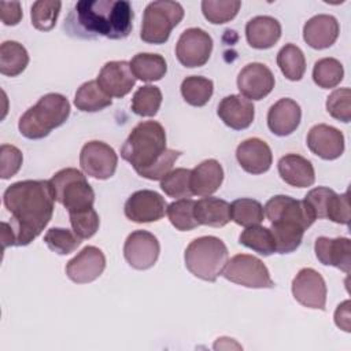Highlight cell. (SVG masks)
Segmentation results:
<instances>
[{
  "label": "cell",
  "instance_id": "cell-46",
  "mask_svg": "<svg viewBox=\"0 0 351 351\" xmlns=\"http://www.w3.org/2000/svg\"><path fill=\"white\" fill-rule=\"evenodd\" d=\"M325 218L341 223L348 225L350 223V202H348V192H344L341 195H337L336 192L332 195V197L328 202Z\"/></svg>",
  "mask_w": 351,
  "mask_h": 351
},
{
  "label": "cell",
  "instance_id": "cell-40",
  "mask_svg": "<svg viewBox=\"0 0 351 351\" xmlns=\"http://www.w3.org/2000/svg\"><path fill=\"white\" fill-rule=\"evenodd\" d=\"M160 188L170 197H176V199L191 197L193 195L191 189V170L178 167L169 171L160 180Z\"/></svg>",
  "mask_w": 351,
  "mask_h": 351
},
{
  "label": "cell",
  "instance_id": "cell-47",
  "mask_svg": "<svg viewBox=\"0 0 351 351\" xmlns=\"http://www.w3.org/2000/svg\"><path fill=\"white\" fill-rule=\"evenodd\" d=\"M335 193L333 189L326 188V186H317L311 189L306 196L304 202L308 204V207L313 210L315 218H325V211L329 199Z\"/></svg>",
  "mask_w": 351,
  "mask_h": 351
},
{
  "label": "cell",
  "instance_id": "cell-44",
  "mask_svg": "<svg viewBox=\"0 0 351 351\" xmlns=\"http://www.w3.org/2000/svg\"><path fill=\"white\" fill-rule=\"evenodd\" d=\"M351 90L348 88L335 89L326 100V111L337 121L348 123L351 119Z\"/></svg>",
  "mask_w": 351,
  "mask_h": 351
},
{
  "label": "cell",
  "instance_id": "cell-15",
  "mask_svg": "<svg viewBox=\"0 0 351 351\" xmlns=\"http://www.w3.org/2000/svg\"><path fill=\"white\" fill-rule=\"evenodd\" d=\"M106 269V256L95 245L85 247L66 265L67 277L77 284L92 282L101 276Z\"/></svg>",
  "mask_w": 351,
  "mask_h": 351
},
{
  "label": "cell",
  "instance_id": "cell-6",
  "mask_svg": "<svg viewBox=\"0 0 351 351\" xmlns=\"http://www.w3.org/2000/svg\"><path fill=\"white\" fill-rule=\"evenodd\" d=\"M184 8L177 1L158 0L145 7L140 37L148 44H165L182 21Z\"/></svg>",
  "mask_w": 351,
  "mask_h": 351
},
{
  "label": "cell",
  "instance_id": "cell-31",
  "mask_svg": "<svg viewBox=\"0 0 351 351\" xmlns=\"http://www.w3.org/2000/svg\"><path fill=\"white\" fill-rule=\"evenodd\" d=\"M304 228L295 222H271L270 232L274 239L276 252L278 254H289L295 251L304 234Z\"/></svg>",
  "mask_w": 351,
  "mask_h": 351
},
{
  "label": "cell",
  "instance_id": "cell-42",
  "mask_svg": "<svg viewBox=\"0 0 351 351\" xmlns=\"http://www.w3.org/2000/svg\"><path fill=\"white\" fill-rule=\"evenodd\" d=\"M44 241L48 248L59 255H67L75 251L81 245V239L64 228H51L44 236Z\"/></svg>",
  "mask_w": 351,
  "mask_h": 351
},
{
  "label": "cell",
  "instance_id": "cell-25",
  "mask_svg": "<svg viewBox=\"0 0 351 351\" xmlns=\"http://www.w3.org/2000/svg\"><path fill=\"white\" fill-rule=\"evenodd\" d=\"M245 37L252 48H271L281 37V25L273 16H255L245 25Z\"/></svg>",
  "mask_w": 351,
  "mask_h": 351
},
{
  "label": "cell",
  "instance_id": "cell-34",
  "mask_svg": "<svg viewBox=\"0 0 351 351\" xmlns=\"http://www.w3.org/2000/svg\"><path fill=\"white\" fill-rule=\"evenodd\" d=\"M265 218V211L258 200L250 197L236 199L230 204V219L240 226L259 225Z\"/></svg>",
  "mask_w": 351,
  "mask_h": 351
},
{
  "label": "cell",
  "instance_id": "cell-12",
  "mask_svg": "<svg viewBox=\"0 0 351 351\" xmlns=\"http://www.w3.org/2000/svg\"><path fill=\"white\" fill-rule=\"evenodd\" d=\"M159 241L147 230L132 232L123 245V256L126 262L137 270L152 267L159 256Z\"/></svg>",
  "mask_w": 351,
  "mask_h": 351
},
{
  "label": "cell",
  "instance_id": "cell-45",
  "mask_svg": "<svg viewBox=\"0 0 351 351\" xmlns=\"http://www.w3.org/2000/svg\"><path fill=\"white\" fill-rule=\"evenodd\" d=\"M22 152L10 144H3L0 147V177L8 180L15 176L22 166Z\"/></svg>",
  "mask_w": 351,
  "mask_h": 351
},
{
  "label": "cell",
  "instance_id": "cell-10",
  "mask_svg": "<svg viewBox=\"0 0 351 351\" xmlns=\"http://www.w3.org/2000/svg\"><path fill=\"white\" fill-rule=\"evenodd\" d=\"M118 156L112 147L103 141L86 143L80 154V166L86 176L97 180H107L114 176Z\"/></svg>",
  "mask_w": 351,
  "mask_h": 351
},
{
  "label": "cell",
  "instance_id": "cell-32",
  "mask_svg": "<svg viewBox=\"0 0 351 351\" xmlns=\"http://www.w3.org/2000/svg\"><path fill=\"white\" fill-rule=\"evenodd\" d=\"M277 64L289 81H299L306 71V59L295 44H285L277 53Z\"/></svg>",
  "mask_w": 351,
  "mask_h": 351
},
{
  "label": "cell",
  "instance_id": "cell-20",
  "mask_svg": "<svg viewBox=\"0 0 351 351\" xmlns=\"http://www.w3.org/2000/svg\"><path fill=\"white\" fill-rule=\"evenodd\" d=\"M315 255L322 265L335 266L343 270L346 274L350 273L351 266V241L347 237L329 239L321 236L314 244Z\"/></svg>",
  "mask_w": 351,
  "mask_h": 351
},
{
  "label": "cell",
  "instance_id": "cell-33",
  "mask_svg": "<svg viewBox=\"0 0 351 351\" xmlns=\"http://www.w3.org/2000/svg\"><path fill=\"white\" fill-rule=\"evenodd\" d=\"M214 92L211 80L200 75L186 77L181 84V95L184 100L193 107H203L208 103Z\"/></svg>",
  "mask_w": 351,
  "mask_h": 351
},
{
  "label": "cell",
  "instance_id": "cell-30",
  "mask_svg": "<svg viewBox=\"0 0 351 351\" xmlns=\"http://www.w3.org/2000/svg\"><path fill=\"white\" fill-rule=\"evenodd\" d=\"M29 63L26 48L16 41H4L0 47V73L8 77L19 75Z\"/></svg>",
  "mask_w": 351,
  "mask_h": 351
},
{
  "label": "cell",
  "instance_id": "cell-38",
  "mask_svg": "<svg viewBox=\"0 0 351 351\" xmlns=\"http://www.w3.org/2000/svg\"><path fill=\"white\" fill-rule=\"evenodd\" d=\"M162 104V92L155 85L140 86L132 97V110L140 117H154Z\"/></svg>",
  "mask_w": 351,
  "mask_h": 351
},
{
  "label": "cell",
  "instance_id": "cell-9",
  "mask_svg": "<svg viewBox=\"0 0 351 351\" xmlns=\"http://www.w3.org/2000/svg\"><path fill=\"white\" fill-rule=\"evenodd\" d=\"M213 51L211 36L199 27L184 30L176 45L178 62L185 67H200L207 63Z\"/></svg>",
  "mask_w": 351,
  "mask_h": 351
},
{
  "label": "cell",
  "instance_id": "cell-29",
  "mask_svg": "<svg viewBox=\"0 0 351 351\" xmlns=\"http://www.w3.org/2000/svg\"><path fill=\"white\" fill-rule=\"evenodd\" d=\"M111 97L100 88L96 80L82 84L74 97V106L80 111L95 112L111 106Z\"/></svg>",
  "mask_w": 351,
  "mask_h": 351
},
{
  "label": "cell",
  "instance_id": "cell-3",
  "mask_svg": "<svg viewBox=\"0 0 351 351\" xmlns=\"http://www.w3.org/2000/svg\"><path fill=\"white\" fill-rule=\"evenodd\" d=\"M181 151L166 148V132L156 121L137 123L121 148V156L147 180H162L171 171Z\"/></svg>",
  "mask_w": 351,
  "mask_h": 351
},
{
  "label": "cell",
  "instance_id": "cell-48",
  "mask_svg": "<svg viewBox=\"0 0 351 351\" xmlns=\"http://www.w3.org/2000/svg\"><path fill=\"white\" fill-rule=\"evenodd\" d=\"M1 22L7 26L18 25L22 19V8L18 1H1Z\"/></svg>",
  "mask_w": 351,
  "mask_h": 351
},
{
  "label": "cell",
  "instance_id": "cell-4",
  "mask_svg": "<svg viewBox=\"0 0 351 351\" xmlns=\"http://www.w3.org/2000/svg\"><path fill=\"white\" fill-rule=\"evenodd\" d=\"M69 115V100L60 93H47L19 118L18 129L26 138H44L52 129L63 125Z\"/></svg>",
  "mask_w": 351,
  "mask_h": 351
},
{
  "label": "cell",
  "instance_id": "cell-17",
  "mask_svg": "<svg viewBox=\"0 0 351 351\" xmlns=\"http://www.w3.org/2000/svg\"><path fill=\"white\" fill-rule=\"evenodd\" d=\"M96 81L110 97H123L134 86L136 77L129 62L112 60L101 67Z\"/></svg>",
  "mask_w": 351,
  "mask_h": 351
},
{
  "label": "cell",
  "instance_id": "cell-18",
  "mask_svg": "<svg viewBox=\"0 0 351 351\" xmlns=\"http://www.w3.org/2000/svg\"><path fill=\"white\" fill-rule=\"evenodd\" d=\"M307 147L321 159L333 160L344 152V136L333 126L318 123L307 134Z\"/></svg>",
  "mask_w": 351,
  "mask_h": 351
},
{
  "label": "cell",
  "instance_id": "cell-43",
  "mask_svg": "<svg viewBox=\"0 0 351 351\" xmlns=\"http://www.w3.org/2000/svg\"><path fill=\"white\" fill-rule=\"evenodd\" d=\"M70 223L74 233L81 239H90L99 229L100 219L93 207L69 213Z\"/></svg>",
  "mask_w": 351,
  "mask_h": 351
},
{
  "label": "cell",
  "instance_id": "cell-23",
  "mask_svg": "<svg viewBox=\"0 0 351 351\" xmlns=\"http://www.w3.org/2000/svg\"><path fill=\"white\" fill-rule=\"evenodd\" d=\"M302 119L300 106L288 97L276 101L267 112V126L276 136H288L293 133Z\"/></svg>",
  "mask_w": 351,
  "mask_h": 351
},
{
  "label": "cell",
  "instance_id": "cell-16",
  "mask_svg": "<svg viewBox=\"0 0 351 351\" xmlns=\"http://www.w3.org/2000/svg\"><path fill=\"white\" fill-rule=\"evenodd\" d=\"M237 88L248 100H261L274 88V75L263 63H248L237 77Z\"/></svg>",
  "mask_w": 351,
  "mask_h": 351
},
{
  "label": "cell",
  "instance_id": "cell-11",
  "mask_svg": "<svg viewBox=\"0 0 351 351\" xmlns=\"http://www.w3.org/2000/svg\"><path fill=\"white\" fill-rule=\"evenodd\" d=\"M263 211L270 222H295L304 229L310 228L317 219L304 200H296L287 195H277L269 199Z\"/></svg>",
  "mask_w": 351,
  "mask_h": 351
},
{
  "label": "cell",
  "instance_id": "cell-5",
  "mask_svg": "<svg viewBox=\"0 0 351 351\" xmlns=\"http://www.w3.org/2000/svg\"><path fill=\"white\" fill-rule=\"evenodd\" d=\"M184 259L186 269L195 277L214 282L228 263V248L215 236H202L189 243Z\"/></svg>",
  "mask_w": 351,
  "mask_h": 351
},
{
  "label": "cell",
  "instance_id": "cell-41",
  "mask_svg": "<svg viewBox=\"0 0 351 351\" xmlns=\"http://www.w3.org/2000/svg\"><path fill=\"white\" fill-rule=\"evenodd\" d=\"M62 3L55 0H38L32 5V25L41 32H48L55 27Z\"/></svg>",
  "mask_w": 351,
  "mask_h": 351
},
{
  "label": "cell",
  "instance_id": "cell-27",
  "mask_svg": "<svg viewBox=\"0 0 351 351\" xmlns=\"http://www.w3.org/2000/svg\"><path fill=\"white\" fill-rule=\"evenodd\" d=\"M193 211L199 225L222 228L230 221V204L219 197L206 196L195 202Z\"/></svg>",
  "mask_w": 351,
  "mask_h": 351
},
{
  "label": "cell",
  "instance_id": "cell-2",
  "mask_svg": "<svg viewBox=\"0 0 351 351\" xmlns=\"http://www.w3.org/2000/svg\"><path fill=\"white\" fill-rule=\"evenodd\" d=\"M64 27L69 34L121 40L133 27V8L126 0H81L70 12Z\"/></svg>",
  "mask_w": 351,
  "mask_h": 351
},
{
  "label": "cell",
  "instance_id": "cell-49",
  "mask_svg": "<svg viewBox=\"0 0 351 351\" xmlns=\"http://www.w3.org/2000/svg\"><path fill=\"white\" fill-rule=\"evenodd\" d=\"M335 322L336 325L350 332L351 330V325H350V300H344L343 303H340L335 311Z\"/></svg>",
  "mask_w": 351,
  "mask_h": 351
},
{
  "label": "cell",
  "instance_id": "cell-37",
  "mask_svg": "<svg viewBox=\"0 0 351 351\" xmlns=\"http://www.w3.org/2000/svg\"><path fill=\"white\" fill-rule=\"evenodd\" d=\"M195 200L185 197L170 203L166 208V214L171 222V225L181 230H192L199 226L195 218Z\"/></svg>",
  "mask_w": 351,
  "mask_h": 351
},
{
  "label": "cell",
  "instance_id": "cell-36",
  "mask_svg": "<svg viewBox=\"0 0 351 351\" xmlns=\"http://www.w3.org/2000/svg\"><path fill=\"white\" fill-rule=\"evenodd\" d=\"M344 77L343 64L335 58H322L315 62L313 69V80L322 89L337 86Z\"/></svg>",
  "mask_w": 351,
  "mask_h": 351
},
{
  "label": "cell",
  "instance_id": "cell-14",
  "mask_svg": "<svg viewBox=\"0 0 351 351\" xmlns=\"http://www.w3.org/2000/svg\"><path fill=\"white\" fill-rule=\"evenodd\" d=\"M167 204L155 191L143 189L132 193L125 203V215L137 223L155 222L165 217Z\"/></svg>",
  "mask_w": 351,
  "mask_h": 351
},
{
  "label": "cell",
  "instance_id": "cell-7",
  "mask_svg": "<svg viewBox=\"0 0 351 351\" xmlns=\"http://www.w3.org/2000/svg\"><path fill=\"white\" fill-rule=\"evenodd\" d=\"M49 184L55 200L63 204L69 213L93 207L95 192L80 170L73 167L62 169L52 176Z\"/></svg>",
  "mask_w": 351,
  "mask_h": 351
},
{
  "label": "cell",
  "instance_id": "cell-8",
  "mask_svg": "<svg viewBox=\"0 0 351 351\" xmlns=\"http://www.w3.org/2000/svg\"><path fill=\"white\" fill-rule=\"evenodd\" d=\"M222 276L228 281L247 288H273L276 285L266 265L259 258L247 254L230 258L223 267Z\"/></svg>",
  "mask_w": 351,
  "mask_h": 351
},
{
  "label": "cell",
  "instance_id": "cell-28",
  "mask_svg": "<svg viewBox=\"0 0 351 351\" xmlns=\"http://www.w3.org/2000/svg\"><path fill=\"white\" fill-rule=\"evenodd\" d=\"M129 64L134 77L145 82L159 81L167 71V63L165 58L158 53H137L132 58Z\"/></svg>",
  "mask_w": 351,
  "mask_h": 351
},
{
  "label": "cell",
  "instance_id": "cell-1",
  "mask_svg": "<svg viewBox=\"0 0 351 351\" xmlns=\"http://www.w3.org/2000/svg\"><path fill=\"white\" fill-rule=\"evenodd\" d=\"M11 214V230L15 245L30 244L49 223L53 214L55 196L49 181L25 180L10 185L3 195Z\"/></svg>",
  "mask_w": 351,
  "mask_h": 351
},
{
  "label": "cell",
  "instance_id": "cell-50",
  "mask_svg": "<svg viewBox=\"0 0 351 351\" xmlns=\"http://www.w3.org/2000/svg\"><path fill=\"white\" fill-rule=\"evenodd\" d=\"M1 241H3V250L10 245H15V237L8 222H1Z\"/></svg>",
  "mask_w": 351,
  "mask_h": 351
},
{
  "label": "cell",
  "instance_id": "cell-39",
  "mask_svg": "<svg viewBox=\"0 0 351 351\" xmlns=\"http://www.w3.org/2000/svg\"><path fill=\"white\" fill-rule=\"evenodd\" d=\"M241 7L239 0H203L202 11L204 18L214 23L222 25L232 21Z\"/></svg>",
  "mask_w": 351,
  "mask_h": 351
},
{
  "label": "cell",
  "instance_id": "cell-35",
  "mask_svg": "<svg viewBox=\"0 0 351 351\" xmlns=\"http://www.w3.org/2000/svg\"><path fill=\"white\" fill-rule=\"evenodd\" d=\"M240 244H243L247 248H251L252 251L258 252L259 255L269 256L276 252V244L273 234L270 229L259 225L248 226L245 228L240 237H239Z\"/></svg>",
  "mask_w": 351,
  "mask_h": 351
},
{
  "label": "cell",
  "instance_id": "cell-22",
  "mask_svg": "<svg viewBox=\"0 0 351 351\" xmlns=\"http://www.w3.org/2000/svg\"><path fill=\"white\" fill-rule=\"evenodd\" d=\"M339 32V22L335 16L319 14L304 23L303 40L314 49H325L335 44Z\"/></svg>",
  "mask_w": 351,
  "mask_h": 351
},
{
  "label": "cell",
  "instance_id": "cell-13",
  "mask_svg": "<svg viewBox=\"0 0 351 351\" xmlns=\"http://www.w3.org/2000/svg\"><path fill=\"white\" fill-rule=\"evenodd\" d=\"M292 295L304 307L325 310L326 284L324 277L311 267H304L292 280Z\"/></svg>",
  "mask_w": 351,
  "mask_h": 351
},
{
  "label": "cell",
  "instance_id": "cell-24",
  "mask_svg": "<svg viewBox=\"0 0 351 351\" xmlns=\"http://www.w3.org/2000/svg\"><path fill=\"white\" fill-rule=\"evenodd\" d=\"M281 178L296 188L311 186L315 181V171L311 162L298 154H288L278 160Z\"/></svg>",
  "mask_w": 351,
  "mask_h": 351
},
{
  "label": "cell",
  "instance_id": "cell-26",
  "mask_svg": "<svg viewBox=\"0 0 351 351\" xmlns=\"http://www.w3.org/2000/svg\"><path fill=\"white\" fill-rule=\"evenodd\" d=\"M223 169L215 159L203 160L191 170V189L193 195L210 196L221 186Z\"/></svg>",
  "mask_w": 351,
  "mask_h": 351
},
{
  "label": "cell",
  "instance_id": "cell-21",
  "mask_svg": "<svg viewBox=\"0 0 351 351\" xmlns=\"http://www.w3.org/2000/svg\"><path fill=\"white\" fill-rule=\"evenodd\" d=\"M223 123L234 130L247 129L255 117V108L251 100L241 95H229L221 100L217 110Z\"/></svg>",
  "mask_w": 351,
  "mask_h": 351
},
{
  "label": "cell",
  "instance_id": "cell-19",
  "mask_svg": "<svg viewBox=\"0 0 351 351\" xmlns=\"http://www.w3.org/2000/svg\"><path fill=\"white\" fill-rule=\"evenodd\" d=\"M239 165L250 174H262L267 171L273 162L270 147L261 138H247L236 149Z\"/></svg>",
  "mask_w": 351,
  "mask_h": 351
}]
</instances>
